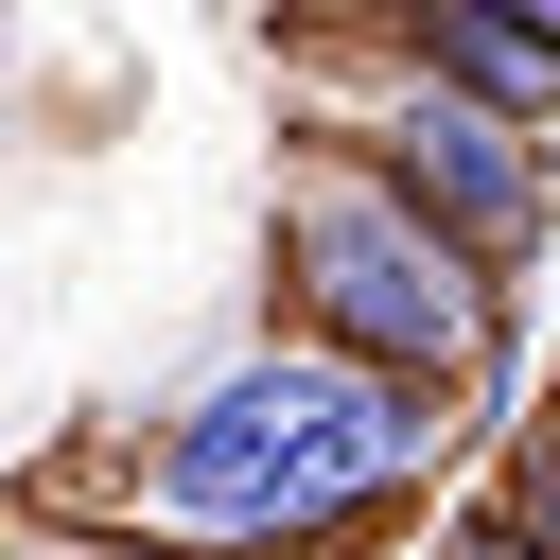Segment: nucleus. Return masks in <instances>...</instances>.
Segmentation results:
<instances>
[{"label":"nucleus","mask_w":560,"mask_h":560,"mask_svg":"<svg viewBox=\"0 0 560 560\" xmlns=\"http://www.w3.org/2000/svg\"><path fill=\"white\" fill-rule=\"evenodd\" d=\"M420 455V385L315 350V368H228L175 438H158V508L210 542H315L350 508H385Z\"/></svg>","instance_id":"f03ea898"},{"label":"nucleus","mask_w":560,"mask_h":560,"mask_svg":"<svg viewBox=\"0 0 560 560\" xmlns=\"http://www.w3.org/2000/svg\"><path fill=\"white\" fill-rule=\"evenodd\" d=\"M455 560H525V542H508V525H455Z\"/></svg>","instance_id":"0eeeda50"},{"label":"nucleus","mask_w":560,"mask_h":560,"mask_svg":"<svg viewBox=\"0 0 560 560\" xmlns=\"http://www.w3.org/2000/svg\"><path fill=\"white\" fill-rule=\"evenodd\" d=\"M280 280H298L315 350H350V368H385V385H420V402L508 368V280H490L438 210H402L350 140L280 158Z\"/></svg>","instance_id":"f257e3e1"},{"label":"nucleus","mask_w":560,"mask_h":560,"mask_svg":"<svg viewBox=\"0 0 560 560\" xmlns=\"http://www.w3.org/2000/svg\"><path fill=\"white\" fill-rule=\"evenodd\" d=\"M18 560H192V542H18Z\"/></svg>","instance_id":"423d86ee"},{"label":"nucleus","mask_w":560,"mask_h":560,"mask_svg":"<svg viewBox=\"0 0 560 560\" xmlns=\"http://www.w3.org/2000/svg\"><path fill=\"white\" fill-rule=\"evenodd\" d=\"M332 35L438 70V88L508 105V122H560V18H525V0H332Z\"/></svg>","instance_id":"20e7f679"},{"label":"nucleus","mask_w":560,"mask_h":560,"mask_svg":"<svg viewBox=\"0 0 560 560\" xmlns=\"http://www.w3.org/2000/svg\"><path fill=\"white\" fill-rule=\"evenodd\" d=\"M490 525H508L525 560H560V438H525V455H508V490H490Z\"/></svg>","instance_id":"39448f33"},{"label":"nucleus","mask_w":560,"mask_h":560,"mask_svg":"<svg viewBox=\"0 0 560 560\" xmlns=\"http://www.w3.org/2000/svg\"><path fill=\"white\" fill-rule=\"evenodd\" d=\"M525 18H560V0H525Z\"/></svg>","instance_id":"6e6552de"},{"label":"nucleus","mask_w":560,"mask_h":560,"mask_svg":"<svg viewBox=\"0 0 560 560\" xmlns=\"http://www.w3.org/2000/svg\"><path fill=\"white\" fill-rule=\"evenodd\" d=\"M315 88H332L315 140H350V158H368L402 210H438L490 280L542 245V122H508V105H472V88L402 70V52H368V35H332V18H315Z\"/></svg>","instance_id":"7ed1b4c3"}]
</instances>
